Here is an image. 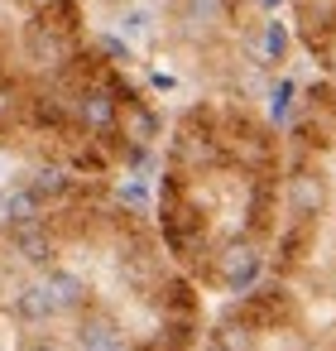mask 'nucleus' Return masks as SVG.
<instances>
[{
    "instance_id": "nucleus-2",
    "label": "nucleus",
    "mask_w": 336,
    "mask_h": 351,
    "mask_svg": "<svg viewBox=\"0 0 336 351\" xmlns=\"http://www.w3.org/2000/svg\"><path fill=\"white\" fill-rule=\"evenodd\" d=\"M154 159L149 217L168 260L207 303L245 293L283 221V125L250 101H192L164 125Z\"/></svg>"
},
{
    "instance_id": "nucleus-1",
    "label": "nucleus",
    "mask_w": 336,
    "mask_h": 351,
    "mask_svg": "<svg viewBox=\"0 0 336 351\" xmlns=\"http://www.w3.org/2000/svg\"><path fill=\"white\" fill-rule=\"evenodd\" d=\"M207 313L116 178L44 169L0 202V351H197Z\"/></svg>"
},
{
    "instance_id": "nucleus-3",
    "label": "nucleus",
    "mask_w": 336,
    "mask_h": 351,
    "mask_svg": "<svg viewBox=\"0 0 336 351\" xmlns=\"http://www.w3.org/2000/svg\"><path fill=\"white\" fill-rule=\"evenodd\" d=\"M283 221L264 274L207 313L197 351H336V125L293 111Z\"/></svg>"
}]
</instances>
